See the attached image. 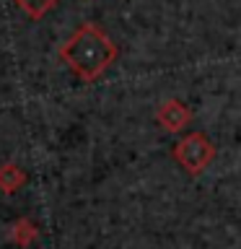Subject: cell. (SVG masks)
I'll list each match as a JSON object with an SVG mask.
<instances>
[{
    "mask_svg": "<svg viewBox=\"0 0 241 249\" xmlns=\"http://www.w3.org/2000/svg\"><path fill=\"white\" fill-rule=\"evenodd\" d=\"M117 44L99 29L96 23H83L73 31V36L60 47V60L81 78V81L91 83L99 75H104L109 65L117 60Z\"/></svg>",
    "mask_w": 241,
    "mask_h": 249,
    "instance_id": "obj_1",
    "label": "cell"
},
{
    "mask_svg": "<svg viewBox=\"0 0 241 249\" xmlns=\"http://www.w3.org/2000/svg\"><path fill=\"white\" fill-rule=\"evenodd\" d=\"M215 153H218V151H215L213 140H210L205 132H187V135L174 145V151H171L174 161H176L189 177H200L202 171H205L210 163H213Z\"/></svg>",
    "mask_w": 241,
    "mask_h": 249,
    "instance_id": "obj_2",
    "label": "cell"
},
{
    "mask_svg": "<svg viewBox=\"0 0 241 249\" xmlns=\"http://www.w3.org/2000/svg\"><path fill=\"white\" fill-rule=\"evenodd\" d=\"M155 122L161 124L163 132L176 135V132L187 130V124L192 122V109L179 99H166L158 109H155Z\"/></svg>",
    "mask_w": 241,
    "mask_h": 249,
    "instance_id": "obj_3",
    "label": "cell"
},
{
    "mask_svg": "<svg viewBox=\"0 0 241 249\" xmlns=\"http://www.w3.org/2000/svg\"><path fill=\"white\" fill-rule=\"evenodd\" d=\"M23 184H26V171L21 166H16V163H3V166H0V192L13 195V192H18Z\"/></svg>",
    "mask_w": 241,
    "mask_h": 249,
    "instance_id": "obj_4",
    "label": "cell"
},
{
    "mask_svg": "<svg viewBox=\"0 0 241 249\" xmlns=\"http://www.w3.org/2000/svg\"><path fill=\"white\" fill-rule=\"evenodd\" d=\"M39 239V229L34 221H29V218H18L13 226H11V241H16L18 247H29L34 244Z\"/></svg>",
    "mask_w": 241,
    "mask_h": 249,
    "instance_id": "obj_5",
    "label": "cell"
},
{
    "mask_svg": "<svg viewBox=\"0 0 241 249\" xmlns=\"http://www.w3.org/2000/svg\"><path fill=\"white\" fill-rule=\"evenodd\" d=\"M13 3L26 16H31V18H42L44 13H50L57 5V0H13Z\"/></svg>",
    "mask_w": 241,
    "mask_h": 249,
    "instance_id": "obj_6",
    "label": "cell"
}]
</instances>
